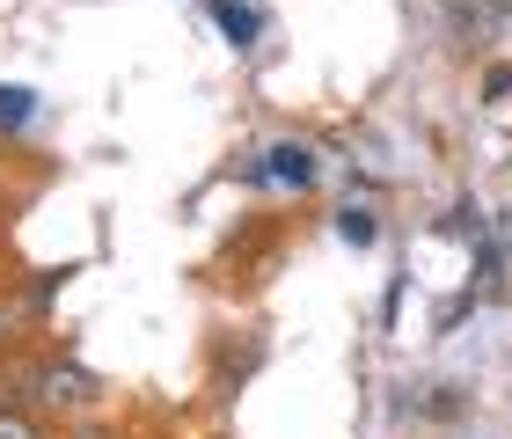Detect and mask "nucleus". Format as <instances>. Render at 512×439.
<instances>
[{
	"label": "nucleus",
	"mask_w": 512,
	"mask_h": 439,
	"mask_svg": "<svg viewBox=\"0 0 512 439\" xmlns=\"http://www.w3.org/2000/svg\"><path fill=\"white\" fill-rule=\"evenodd\" d=\"M37 118V88H22V81H0V140L8 132H22Z\"/></svg>",
	"instance_id": "nucleus-4"
},
{
	"label": "nucleus",
	"mask_w": 512,
	"mask_h": 439,
	"mask_svg": "<svg viewBox=\"0 0 512 439\" xmlns=\"http://www.w3.org/2000/svg\"><path fill=\"white\" fill-rule=\"evenodd\" d=\"M483 96H491V103H505V96H512V66H491V81H483Z\"/></svg>",
	"instance_id": "nucleus-7"
},
{
	"label": "nucleus",
	"mask_w": 512,
	"mask_h": 439,
	"mask_svg": "<svg viewBox=\"0 0 512 439\" xmlns=\"http://www.w3.org/2000/svg\"><path fill=\"white\" fill-rule=\"evenodd\" d=\"M0 439H44V432L22 418V410H0Z\"/></svg>",
	"instance_id": "nucleus-6"
},
{
	"label": "nucleus",
	"mask_w": 512,
	"mask_h": 439,
	"mask_svg": "<svg viewBox=\"0 0 512 439\" xmlns=\"http://www.w3.org/2000/svg\"><path fill=\"white\" fill-rule=\"evenodd\" d=\"M315 176H322V161H315V147H300V140H278V147L264 154V183H286V191H308Z\"/></svg>",
	"instance_id": "nucleus-1"
},
{
	"label": "nucleus",
	"mask_w": 512,
	"mask_h": 439,
	"mask_svg": "<svg viewBox=\"0 0 512 439\" xmlns=\"http://www.w3.org/2000/svg\"><path fill=\"white\" fill-rule=\"evenodd\" d=\"M337 235L352 242V249H374V242H381V220L366 213V205H344V213H337Z\"/></svg>",
	"instance_id": "nucleus-5"
},
{
	"label": "nucleus",
	"mask_w": 512,
	"mask_h": 439,
	"mask_svg": "<svg viewBox=\"0 0 512 439\" xmlns=\"http://www.w3.org/2000/svg\"><path fill=\"white\" fill-rule=\"evenodd\" d=\"M213 22H220V37L235 44V52H256V37H264L256 8H242V0H213Z\"/></svg>",
	"instance_id": "nucleus-3"
},
{
	"label": "nucleus",
	"mask_w": 512,
	"mask_h": 439,
	"mask_svg": "<svg viewBox=\"0 0 512 439\" xmlns=\"http://www.w3.org/2000/svg\"><path fill=\"white\" fill-rule=\"evenodd\" d=\"M37 396L52 403V410H66V403H88V396H96V381H88L81 366H44V374H37Z\"/></svg>",
	"instance_id": "nucleus-2"
}]
</instances>
